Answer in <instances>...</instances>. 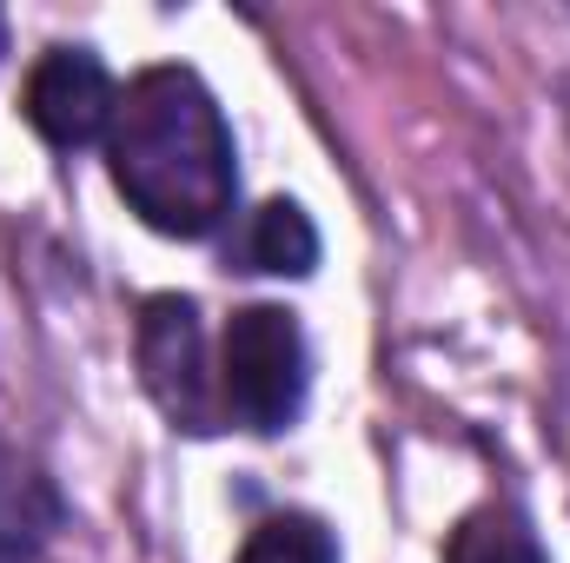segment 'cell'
<instances>
[{
	"label": "cell",
	"mask_w": 570,
	"mask_h": 563,
	"mask_svg": "<svg viewBox=\"0 0 570 563\" xmlns=\"http://www.w3.org/2000/svg\"><path fill=\"white\" fill-rule=\"evenodd\" d=\"M107 172L120 199L166 239H206L239 199L233 134L193 67H146L107 127Z\"/></svg>",
	"instance_id": "1"
},
{
	"label": "cell",
	"mask_w": 570,
	"mask_h": 563,
	"mask_svg": "<svg viewBox=\"0 0 570 563\" xmlns=\"http://www.w3.org/2000/svg\"><path fill=\"white\" fill-rule=\"evenodd\" d=\"M305 385H312V352L305 332L285 305H246L226 325V352H219V405L246 431L273 437L305 412Z\"/></svg>",
	"instance_id": "2"
},
{
	"label": "cell",
	"mask_w": 570,
	"mask_h": 563,
	"mask_svg": "<svg viewBox=\"0 0 570 563\" xmlns=\"http://www.w3.org/2000/svg\"><path fill=\"white\" fill-rule=\"evenodd\" d=\"M114 107H120V87L107 80V67L87 47H53L27 73V120H33L40 140L60 146V152L107 140Z\"/></svg>",
	"instance_id": "4"
},
{
	"label": "cell",
	"mask_w": 570,
	"mask_h": 563,
	"mask_svg": "<svg viewBox=\"0 0 570 563\" xmlns=\"http://www.w3.org/2000/svg\"><path fill=\"white\" fill-rule=\"evenodd\" d=\"M239 563H338V544L318 517H266L246 537Z\"/></svg>",
	"instance_id": "8"
},
{
	"label": "cell",
	"mask_w": 570,
	"mask_h": 563,
	"mask_svg": "<svg viewBox=\"0 0 570 563\" xmlns=\"http://www.w3.org/2000/svg\"><path fill=\"white\" fill-rule=\"evenodd\" d=\"M140 378L146 398L173 418V431H219V385L206 372V325L199 305L179 292L146 298L140 312Z\"/></svg>",
	"instance_id": "3"
},
{
	"label": "cell",
	"mask_w": 570,
	"mask_h": 563,
	"mask_svg": "<svg viewBox=\"0 0 570 563\" xmlns=\"http://www.w3.org/2000/svg\"><path fill=\"white\" fill-rule=\"evenodd\" d=\"M60 517H67V504H60L53 477L27 451L0 444V563H33L53 544Z\"/></svg>",
	"instance_id": "5"
},
{
	"label": "cell",
	"mask_w": 570,
	"mask_h": 563,
	"mask_svg": "<svg viewBox=\"0 0 570 563\" xmlns=\"http://www.w3.org/2000/svg\"><path fill=\"white\" fill-rule=\"evenodd\" d=\"M239 259L246 273H273V279H305L318 266V233L305 219L298 199H266L239 239Z\"/></svg>",
	"instance_id": "6"
},
{
	"label": "cell",
	"mask_w": 570,
	"mask_h": 563,
	"mask_svg": "<svg viewBox=\"0 0 570 563\" xmlns=\"http://www.w3.org/2000/svg\"><path fill=\"white\" fill-rule=\"evenodd\" d=\"M444 563H544V551H538V537H531V524L518 511L491 504V511H471L451 531Z\"/></svg>",
	"instance_id": "7"
}]
</instances>
